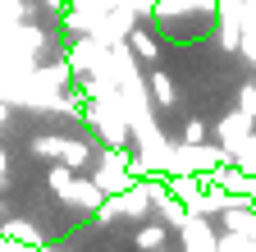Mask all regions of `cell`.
<instances>
[{
  "mask_svg": "<svg viewBox=\"0 0 256 252\" xmlns=\"http://www.w3.org/2000/svg\"><path fill=\"white\" fill-rule=\"evenodd\" d=\"M50 188H55L60 202H69L74 211H87V215H96V206L106 202L101 183H96V179H82V174L69 170V165H55V170H50Z\"/></svg>",
  "mask_w": 256,
  "mask_h": 252,
  "instance_id": "cell-1",
  "label": "cell"
},
{
  "mask_svg": "<svg viewBox=\"0 0 256 252\" xmlns=\"http://www.w3.org/2000/svg\"><path fill=\"white\" fill-rule=\"evenodd\" d=\"M92 179L101 183V193H106V197L124 193V188L138 179V174H133V151H128V147H106V156H101V165H96Z\"/></svg>",
  "mask_w": 256,
  "mask_h": 252,
  "instance_id": "cell-2",
  "label": "cell"
},
{
  "mask_svg": "<svg viewBox=\"0 0 256 252\" xmlns=\"http://www.w3.org/2000/svg\"><path fill=\"white\" fill-rule=\"evenodd\" d=\"M32 156H46V161H55V165L82 170L92 161V147L78 142V138H32Z\"/></svg>",
  "mask_w": 256,
  "mask_h": 252,
  "instance_id": "cell-3",
  "label": "cell"
},
{
  "mask_svg": "<svg viewBox=\"0 0 256 252\" xmlns=\"http://www.w3.org/2000/svg\"><path fill=\"white\" fill-rule=\"evenodd\" d=\"M178 238H183V252H220V229H210V215H197V211L183 215Z\"/></svg>",
  "mask_w": 256,
  "mask_h": 252,
  "instance_id": "cell-4",
  "label": "cell"
},
{
  "mask_svg": "<svg viewBox=\"0 0 256 252\" xmlns=\"http://www.w3.org/2000/svg\"><path fill=\"white\" fill-rule=\"evenodd\" d=\"M114 197H119V215L124 220H146V211H151V179H133Z\"/></svg>",
  "mask_w": 256,
  "mask_h": 252,
  "instance_id": "cell-5",
  "label": "cell"
},
{
  "mask_svg": "<svg viewBox=\"0 0 256 252\" xmlns=\"http://www.w3.org/2000/svg\"><path fill=\"white\" fill-rule=\"evenodd\" d=\"M247 133H252V115H247V110H234V115H224V119L215 124V142L229 147V151H234Z\"/></svg>",
  "mask_w": 256,
  "mask_h": 252,
  "instance_id": "cell-6",
  "label": "cell"
},
{
  "mask_svg": "<svg viewBox=\"0 0 256 252\" xmlns=\"http://www.w3.org/2000/svg\"><path fill=\"white\" fill-rule=\"evenodd\" d=\"M165 238H170V225H165V220H138V229H133V243L142 252H160Z\"/></svg>",
  "mask_w": 256,
  "mask_h": 252,
  "instance_id": "cell-7",
  "label": "cell"
},
{
  "mask_svg": "<svg viewBox=\"0 0 256 252\" xmlns=\"http://www.w3.org/2000/svg\"><path fill=\"white\" fill-rule=\"evenodd\" d=\"M124 46L133 51V60H156V55H160V42L146 33V28H138V23H133V33L124 37Z\"/></svg>",
  "mask_w": 256,
  "mask_h": 252,
  "instance_id": "cell-8",
  "label": "cell"
},
{
  "mask_svg": "<svg viewBox=\"0 0 256 252\" xmlns=\"http://www.w3.org/2000/svg\"><path fill=\"white\" fill-rule=\"evenodd\" d=\"M0 234H5V238H14V243H23V247H42L37 225H28V220H5V225H0Z\"/></svg>",
  "mask_w": 256,
  "mask_h": 252,
  "instance_id": "cell-9",
  "label": "cell"
},
{
  "mask_svg": "<svg viewBox=\"0 0 256 252\" xmlns=\"http://www.w3.org/2000/svg\"><path fill=\"white\" fill-rule=\"evenodd\" d=\"M151 97H156V106H178V87H174V78L165 69L151 74Z\"/></svg>",
  "mask_w": 256,
  "mask_h": 252,
  "instance_id": "cell-10",
  "label": "cell"
},
{
  "mask_svg": "<svg viewBox=\"0 0 256 252\" xmlns=\"http://www.w3.org/2000/svg\"><path fill=\"white\" fill-rule=\"evenodd\" d=\"M234 165H238V170H256V129L234 147Z\"/></svg>",
  "mask_w": 256,
  "mask_h": 252,
  "instance_id": "cell-11",
  "label": "cell"
},
{
  "mask_svg": "<svg viewBox=\"0 0 256 252\" xmlns=\"http://www.w3.org/2000/svg\"><path fill=\"white\" fill-rule=\"evenodd\" d=\"M220 252H256V238H242L234 229H224L220 234Z\"/></svg>",
  "mask_w": 256,
  "mask_h": 252,
  "instance_id": "cell-12",
  "label": "cell"
},
{
  "mask_svg": "<svg viewBox=\"0 0 256 252\" xmlns=\"http://www.w3.org/2000/svg\"><path fill=\"white\" fill-rule=\"evenodd\" d=\"M206 138H210L206 119H188V124H183V142H206Z\"/></svg>",
  "mask_w": 256,
  "mask_h": 252,
  "instance_id": "cell-13",
  "label": "cell"
},
{
  "mask_svg": "<svg viewBox=\"0 0 256 252\" xmlns=\"http://www.w3.org/2000/svg\"><path fill=\"white\" fill-rule=\"evenodd\" d=\"M5 174H10V151L0 147V179H5Z\"/></svg>",
  "mask_w": 256,
  "mask_h": 252,
  "instance_id": "cell-14",
  "label": "cell"
},
{
  "mask_svg": "<svg viewBox=\"0 0 256 252\" xmlns=\"http://www.w3.org/2000/svg\"><path fill=\"white\" fill-rule=\"evenodd\" d=\"M5 124H10V106L0 101V133H5Z\"/></svg>",
  "mask_w": 256,
  "mask_h": 252,
  "instance_id": "cell-15",
  "label": "cell"
}]
</instances>
